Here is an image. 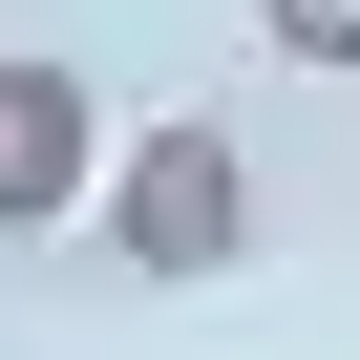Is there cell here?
<instances>
[{
  "label": "cell",
  "mask_w": 360,
  "mask_h": 360,
  "mask_svg": "<svg viewBox=\"0 0 360 360\" xmlns=\"http://www.w3.org/2000/svg\"><path fill=\"white\" fill-rule=\"evenodd\" d=\"M255 43L276 64H360V0H255Z\"/></svg>",
  "instance_id": "3957f363"
},
{
  "label": "cell",
  "mask_w": 360,
  "mask_h": 360,
  "mask_svg": "<svg viewBox=\"0 0 360 360\" xmlns=\"http://www.w3.org/2000/svg\"><path fill=\"white\" fill-rule=\"evenodd\" d=\"M85 191H106V106H85V64L0 43V233H64Z\"/></svg>",
  "instance_id": "7a4b0ae2"
},
{
  "label": "cell",
  "mask_w": 360,
  "mask_h": 360,
  "mask_svg": "<svg viewBox=\"0 0 360 360\" xmlns=\"http://www.w3.org/2000/svg\"><path fill=\"white\" fill-rule=\"evenodd\" d=\"M106 255L169 276V297L233 276V255H255V148H233V127H127V169H106Z\"/></svg>",
  "instance_id": "6da1fadb"
}]
</instances>
